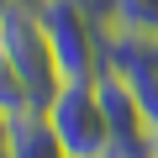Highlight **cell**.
Segmentation results:
<instances>
[{
	"label": "cell",
	"instance_id": "9c48e42d",
	"mask_svg": "<svg viewBox=\"0 0 158 158\" xmlns=\"http://www.w3.org/2000/svg\"><path fill=\"white\" fill-rule=\"evenodd\" d=\"M6 137H11V116L0 111V153H6Z\"/></svg>",
	"mask_w": 158,
	"mask_h": 158
},
{
	"label": "cell",
	"instance_id": "30bf717a",
	"mask_svg": "<svg viewBox=\"0 0 158 158\" xmlns=\"http://www.w3.org/2000/svg\"><path fill=\"white\" fill-rule=\"evenodd\" d=\"M79 6H90V11H95V16L106 21V6H111V0H79Z\"/></svg>",
	"mask_w": 158,
	"mask_h": 158
},
{
	"label": "cell",
	"instance_id": "6da1fadb",
	"mask_svg": "<svg viewBox=\"0 0 158 158\" xmlns=\"http://www.w3.org/2000/svg\"><path fill=\"white\" fill-rule=\"evenodd\" d=\"M37 16H42L48 48H53L63 79H95L100 74V63H106V21L90 6H79V0H42Z\"/></svg>",
	"mask_w": 158,
	"mask_h": 158
},
{
	"label": "cell",
	"instance_id": "8fae6325",
	"mask_svg": "<svg viewBox=\"0 0 158 158\" xmlns=\"http://www.w3.org/2000/svg\"><path fill=\"white\" fill-rule=\"evenodd\" d=\"M153 158H158V132H153Z\"/></svg>",
	"mask_w": 158,
	"mask_h": 158
},
{
	"label": "cell",
	"instance_id": "ba28073f",
	"mask_svg": "<svg viewBox=\"0 0 158 158\" xmlns=\"http://www.w3.org/2000/svg\"><path fill=\"white\" fill-rule=\"evenodd\" d=\"M106 158H153V132L148 137H111V148H106Z\"/></svg>",
	"mask_w": 158,
	"mask_h": 158
},
{
	"label": "cell",
	"instance_id": "277c9868",
	"mask_svg": "<svg viewBox=\"0 0 158 158\" xmlns=\"http://www.w3.org/2000/svg\"><path fill=\"white\" fill-rule=\"evenodd\" d=\"M95 100H100V111H106V121H111V137H148L153 127H148V116H142V100H137V90L127 85V74H116V69H100L95 74Z\"/></svg>",
	"mask_w": 158,
	"mask_h": 158
},
{
	"label": "cell",
	"instance_id": "5bb4252c",
	"mask_svg": "<svg viewBox=\"0 0 158 158\" xmlns=\"http://www.w3.org/2000/svg\"><path fill=\"white\" fill-rule=\"evenodd\" d=\"M0 158H6V153H0Z\"/></svg>",
	"mask_w": 158,
	"mask_h": 158
},
{
	"label": "cell",
	"instance_id": "5b68a950",
	"mask_svg": "<svg viewBox=\"0 0 158 158\" xmlns=\"http://www.w3.org/2000/svg\"><path fill=\"white\" fill-rule=\"evenodd\" d=\"M6 158H69L58 132L48 127V111H21L11 116V137H6Z\"/></svg>",
	"mask_w": 158,
	"mask_h": 158
},
{
	"label": "cell",
	"instance_id": "7a4b0ae2",
	"mask_svg": "<svg viewBox=\"0 0 158 158\" xmlns=\"http://www.w3.org/2000/svg\"><path fill=\"white\" fill-rule=\"evenodd\" d=\"M0 53H6V58L16 63V74L27 79L37 111L63 90V74H58V58H53V48H48V32H42L37 6L11 0V6L0 11Z\"/></svg>",
	"mask_w": 158,
	"mask_h": 158
},
{
	"label": "cell",
	"instance_id": "8992f818",
	"mask_svg": "<svg viewBox=\"0 0 158 158\" xmlns=\"http://www.w3.org/2000/svg\"><path fill=\"white\" fill-rule=\"evenodd\" d=\"M106 27L132 32V37H158V0H111Z\"/></svg>",
	"mask_w": 158,
	"mask_h": 158
},
{
	"label": "cell",
	"instance_id": "3957f363",
	"mask_svg": "<svg viewBox=\"0 0 158 158\" xmlns=\"http://www.w3.org/2000/svg\"><path fill=\"white\" fill-rule=\"evenodd\" d=\"M48 127L58 132L69 158H106L111 148V121L95 100V79H63V90L42 106Z\"/></svg>",
	"mask_w": 158,
	"mask_h": 158
},
{
	"label": "cell",
	"instance_id": "52a82bcc",
	"mask_svg": "<svg viewBox=\"0 0 158 158\" xmlns=\"http://www.w3.org/2000/svg\"><path fill=\"white\" fill-rule=\"evenodd\" d=\"M0 111L6 116H21V111H32V90H27V79L16 74V63L0 53Z\"/></svg>",
	"mask_w": 158,
	"mask_h": 158
},
{
	"label": "cell",
	"instance_id": "4fadbf2b",
	"mask_svg": "<svg viewBox=\"0 0 158 158\" xmlns=\"http://www.w3.org/2000/svg\"><path fill=\"white\" fill-rule=\"evenodd\" d=\"M27 6H42V0H27Z\"/></svg>",
	"mask_w": 158,
	"mask_h": 158
},
{
	"label": "cell",
	"instance_id": "7c38bea8",
	"mask_svg": "<svg viewBox=\"0 0 158 158\" xmlns=\"http://www.w3.org/2000/svg\"><path fill=\"white\" fill-rule=\"evenodd\" d=\"M6 6H11V0H0V11H6Z\"/></svg>",
	"mask_w": 158,
	"mask_h": 158
}]
</instances>
